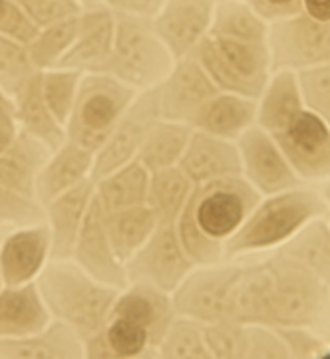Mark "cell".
<instances>
[{
  "mask_svg": "<svg viewBox=\"0 0 330 359\" xmlns=\"http://www.w3.org/2000/svg\"><path fill=\"white\" fill-rule=\"evenodd\" d=\"M263 262L272 276L275 325L310 327L319 324L330 302L329 284L279 250Z\"/></svg>",
  "mask_w": 330,
  "mask_h": 359,
  "instance_id": "52a82bcc",
  "label": "cell"
},
{
  "mask_svg": "<svg viewBox=\"0 0 330 359\" xmlns=\"http://www.w3.org/2000/svg\"><path fill=\"white\" fill-rule=\"evenodd\" d=\"M271 72H301L330 62V22L298 12L269 26Z\"/></svg>",
  "mask_w": 330,
  "mask_h": 359,
  "instance_id": "ba28073f",
  "label": "cell"
},
{
  "mask_svg": "<svg viewBox=\"0 0 330 359\" xmlns=\"http://www.w3.org/2000/svg\"><path fill=\"white\" fill-rule=\"evenodd\" d=\"M257 123V100L237 93L219 92L189 121L191 129L203 131L221 140L237 141L249 128Z\"/></svg>",
  "mask_w": 330,
  "mask_h": 359,
  "instance_id": "484cf974",
  "label": "cell"
},
{
  "mask_svg": "<svg viewBox=\"0 0 330 359\" xmlns=\"http://www.w3.org/2000/svg\"><path fill=\"white\" fill-rule=\"evenodd\" d=\"M205 344L215 359H247V325L235 320L203 324Z\"/></svg>",
  "mask_w": 330,
  "mask_h": 359,
  "instance_id": "ab89813d",
  "label": "cell"
},
{
  "mask_svg": "<svg viewBox=\"0 0 330 359\" xmlns=\"http://www.w3.org/2000/svg\"><path fill=\"white\" fill-rule=\"evenodd\" d=\"M150 171L138 159L95 179V198L106 212L140 207L147 203Z\"/></svg>",
  "mask_w": 330,
  "mask_h": 359,
  "instance_id": "f546056e",
  "label": "cell"
},
{
  "mask_svg": "<svg viewBox=\"0 0 330 359\" xmlns=\"http://www.w3.org/2000/svg\"><path fill=\"white\" fill-rule=\"evenodd\" d=\"M80 4H82L84 8H88V6H95V4H100V2H104V0H78Z\"/></svg>",
  "mask_w": 330,
  "mask_h": 359,
  "instance_id": "f5cc1de1",
  "label": "cell"
},
{
  "mask_svg": "<svg viewBox=\"0 0 330 359\" xmlns=\"http://www.w3.org/2000/svg\"><path fill=\"white\" fill-rule=\"evenodd\" d=\"M272 137L303 181L330 179V123L322 117L303 109Z\"/></svg>",
  "mask_w": 330,
  "mask_h": 359,
  "instance_id": "7c38bea8",
  "label": "cell"
},
{
  "mask_svg": "<svg viewBox=\"0 0 330 359\" xmlns=\"http://www.w3.org/2000/svg\"><path fill=\"white\" fill-rule=\"evenodd\" d=\"M4 288V280H2V276H0V290Z\"/></svg>",
  "mask_w": 330,
  "mask_h": 359,
  "instance_id": "11a10c76",
  "label": "cell"
},
{
  "mask_svg": "<svg viewBox=\"0 0 330 359\" xmlns=\"http://www.w3.org/2000/svg\"><path fill=\"white\" fill-rule=\"evenodd\" d=\"M94 151L66 140L58 149L52 151L36 181V201L44 207L52 198L70 191L92 177Z\"/></svg>",
  "mask_w": 330,
  "mask_h": 359,
  "instance_id": "603a6c76",
  "label": "cell"
},
{
  "mask_svg": "<svg viewBox=\"0 0 330 359\" xmlns=\"http://www.w3.org/2000/svg\"><path fill=\"white\" fill-rule=\"evenodd\" d=\"M16 119H14V105H0V151L4 149L16 135Z\"/></svg>",
  "mask_w": 330,
  "mask_h": 359,
  "instance_id": "681fc988",
  "label": "cell"
},
{
  "mask_svg": "<svg viewBox=\"0 0 330 359\" xmlns=\"http://www.w3.org/2000/svg\"><path fill=\"white\" fill-rule=\"evenodd\" d=\"M72 258L84 272H88L92 278L114 288H126L130 284L126 264L114 252V246L110 243L106 231V215L102 205L94 198L90 212L84 220L80 236L74 244Z\"/></svg>",
  "mask_w": 330,
  "mask_h": 359,
  "instance_id": "e0dca14e",
  "label": "cell"
},
{
  "mask_svg": "<svg viewBox=\"0 0 330 359\" xmlns=\"http://www.w3.org/2000/svg\"><path fill=\"white\" fill-rule=\"evenodd\" d=\"M116 14V38L106 74L138 90H150L165 80L173 56L155 32L152 18Z\"/></svg>",
  "mask_w": 330,
  "mask_h": 359,
  "instance_id": "277c9868",
  "label": "cell"
},
{
  "mask_svg": "<svg viewBox=\"0 0 330 359\" xmlns=\"http://www.w3.org/2000/svg\"><path fill=\"white\" fill-rule=\"evenodd\" d=\"M95 198V181L90 177L78 187L62 193L44 205L46 224L52 238V258L68 260L72 258L74 244L80 236L84 220L90 212Z\"/></svg>",
  "mask_w": 330,
  "mask_h": 359,
  "instance_id": "ffe728a7",
  "label": "cell"
},
{
  "mask_svg": "<svg viewBox=\"0 0 330 359\" xmlns=\"http://www.w3.org/2000/svg\"><path fill=\"white\" fill-rule=\"evenodd\" d=\"M78 22H80V14L38 30V34L28 42L30 58H32L38 70L58 68L60 60L66 56V52L70 50L74 40H76Z\"/></svg>",
  "mask_w": 330,
  "mask_h": 359,
  "instance_id": "d590c367",
  "label": "cell"
},
{
  "mask_svg": "<svg viewBox=\"0 0 330 359\" xmlns=\"http://www.w3.org/2000/svg\"><path fill=\"white\" fill-rule=\"evenodd\" d=\"M260 193L243 177H227L193 187L177 219V234L197 266L219 264L225 243L259 205Z\"/></svg>",
  "mask_w": 330,
  "mask_h": 359,
  "instance_id": "6da1fadb",
  "label": "cell"
},
{
  "mask_svg": "<svg viewBox=\"0 0 330 359\" xmlns=\"http://www.w3.org/2000/svg\"><path fill=\"white\" fill-rule=\"evenodd\" d=\"M305 107L330 123V62L296 72Z\"/></svg>",
  "mask_w": 330,
  "mask_h": 359,
  "instance_id": "60d3db41",
  "label": "cell"
},
{
  "mask_svg": "<svg viewBox=\"0 0 330 359\" xmlns=\"http://www.w3.org/2000/svg\"><path fill=\"white\" fill-rule=\"evenodd\" d=\"M215 6L217 0H165L152 24L173 60L193 54L209 34Z\"/></svg>",
  "mask_w": 330,
  "mask_h": 359,
  "instance_id": "9a60e30c",
  "label": "cell"
},
{
  "mask_svg": "<svg viewBox=\"0 0 330 359\" xmlns=\"http://www.w3.org/2000/svg\"><path fill=\"white\" fill-rule=\"evenodd\" d=\"M155 353L165 359H211L203 336V324L183 316H176Z\"/></svg>",
  "mask_w": 330,
  "mask_h": 359,
  "instance_id": "8d00e7d4",
  "label": "cell"
},
{
  "mask_svg": "<svg viewBox=\"0 0 330 359\" xmlns=\"http://www.w3.org/2000/svg\"><path fill=\"white\" fill-rule=\"evenodd\" d=\"M243 266H195L171 292L177 316L211 324L227 316V300Z\"/></svg>",
  "mask_w": 330,
  "mask_h": 359,
  "instance_id": "8fae6325",
  "label": "cell"
},
{
  "mask_svg": "<svg viewBox=\"0 0 330 359\" xmlns=\"http://www.w3.org/2000/svg\"><path fill=\"white\" fill-rule=\"evenodd\" d=\"M303 12L320 22H330V0H303Z\"/></svg>",
  "mask_w": 330,
  "mask_h": 359,
  "instance_id": "f907efd6",
  "label": "cell"
},
{
  "mask_svg": "<svg viewBox=\"0 0 330 359\" xmlns=\"http://www.w3.org/2000/svg\"><path fill=\"white\" fill-rule=\"evenodd\" d=\"M209 36L267 44L269 24L243 0H217Z\"/></svg>",
  "mask_w": 330,
  "mask_h": 359,
  "instance_id": "d6a6232c",
  "label": "cell"
},
{
  "mask_svg": "<svg viewBox=\"0 0 330 359\" xmlns=\"http://www.w3.org/2000/svg\"><path fill=\"white\" fill-rule=\"evenodd\" d=\"M36 286L50 316L72 327L82 344L106 327L119 294V288L98 282L76 262L66 260L48 262L36 280Z\"/></svg>",
  "mask_w": 330,
  "mask_h": 359,
  "instance_id": "7a4b0ae2",
  "label": "cell"
},
{
  "mask_svg": "<svg viewBox=\"0 0 330 359\" xmlns=\"http://www.w3.org/2000/svg\"><path fill=\"white\" fill-rule=\"evenodd\" d=\"M0 105H14V104H12L11 97L2 93V90H0Z\"/></svg>",
  "mask_w": 330,
  "mask_h": 359,
  "instance_id": "db71d44e",
  "label": "cell"
},
{
  "mask_svg": "<svg viewBox=\"0 0 330 359\" xmlns=\"http://www.w3.org/2000/svg\"><path fill=\"white\" fill-rule=\"evenodd\" d=\"M14 119L22 131L44 141L50 149H58L66 141V129L50 111L44 93H42V70L36 72L22 90L12 97Z\"/></svg>",
  "mask_w": 330,
  "mask_h": 359,
  "instance_id": "83f0119b",
  "label": "cell"
},
{
  "mask_svg": "<svg viewBox=\"0 0 330 359\" xmlns=\"http://www.w3.org/2000/svg\"><path fill=\"white\" fill-rule=\"evenodd\" d=\"M193 183L179 167L155 171L150 175L147 207L152 209L159 224H177L183 207L187 205Z\"/></svg>",
  "mask_w": 330,
  "mask_h": 359,
  "instance_id": "e575fe53",
  "label": "cell"
},
{
  "mask_svg": "<svg viewBox=\"0 0 330 359\" xmlns=\"http://www.w3.org/2000/svg\"><path fill=\"white\" fill-rule=\"evenodd\" d=\"M82 72L68 70V68H52L42 70V93L50 111L66 129L72 109L76 104V95L80 90Z\"/></svg>",
  "mask_w": 330,
  "mask_h": 359,
  "instance_id": "f35d334b",
  "label": "cell"
},
{
  "mask_svg": "<svg viewBox=\"0 0 330 359\" xmlns=\"http://www.w3.org/2000/svg\"><path fill=\"white\" fill-rule=\"evenodd\" d=\"M251 8L265 20H281L303 12V0H253Z\"/></svg>",
  "mask_w": 330,
  "mask_h": 359,
  "instance_id": "7dc6e473",
  "label": "cell"
},
{
  "mask_svg": "<svg viewBox=\"0 0 330 359\" xmlns=\"http://www.w3.org/2000/svg\"><path fill=\"white\" fill-rule=\"evenodd\" d=\"M275 250L296 260L330 286V220L326 217L312 219Z\"/></svg>",
  "mask_w": 330,
  "mask_h": 359,
  "instance_id": "1f68e13d",
  "label": "cell"
},
{
  "mask_svg": "<svg viewBox=\"0 0 330 359\" xmlns=\"http://www.w3.org/2000/svg\"><path fill=\"white\" fill-rule=\"evenodd\" d=\"M116 38V14L100 2L84 8L78 22L76 40L60 60L58 68L78 70L82 74H106Z\"/></svg>",
  "mask_w": 330,
  "mask_h": 359,
  "instance_id": "2e32d148",
  "label": "cell"
},
{
  "mask_svg": "<svg viewBox=\"0 0 330 359\" xmlns=\"http://www.w3.org/2000/svg\"><path fill=\"white\" fill-rule=\"evenodd\" d=\"M104 4H107L114 12L154 18L155 14L161 11L165 0H104Z\"/></svg>",
  "mask_w": 330,
  "mask_h": 359,
  "instance_id": "c3c4849f",
  "label": "cell"
},
{
  "mask_svg": "<svg viewBox=\"0 0 330 359\" xmlns=\"http://www.w3.org/2000/svg\"><path fill=\"white\" fill-rule=\"evenodd\" d=\"M237 147L243 163V179L260 195H275L303 183L275 137L259 126L249 128L237 140Z\"/></svg>",
  "mask_w": 330,
  "mask_h": 359,
  "instance_id": "4fadbf2b",
  "label": "cell"
},
{
  "mask_svg": "<svg viewBox=\"0 0 330 359\" xmlns=\"http://www.w3.org/2000/svg\"><path fill=\"white\" fill-rule=\"evenodd\" d=\"M40 72L30 58L28 44L0 34V90L4 95L14 97L26 81Z\"/></svg>",
  "mask_w": 330,
  "mask_h": 359,
  "instance_id": "74e56055",
  "label": "cell"
},
{
  "mask_svg": "<svg viewBox=\"0 0 330 359\" xmlns=\"http://www.w3.org/2000/svg\"><path fill=\"white\" fill-rule=\"evenodd\" d=\"M0 222L14 226H30L46 222V212L36 198L24 197L12 191L11 187L0 183Z\"/></svg>",
  "mask_w": 330,
  "mask_h": 359,
  "instance_id": "b9f144b4",
  "label": "cell"
},
{
  "mask_svg": "<svg viewBox=\"0 0 330 359\" xmlns=\"http://www.w3.org/2000/svg\"><path fill=\"white\" fill-rule=\"evenodd\" d=\"M52 155L44 141L26 131H16L14 140L0 151V183L24 197L36 198V181Z\"/></svg>",
  "mask_w": 330,
  "mask_h": 359,
  "instance_id": "cb8c5ba5",
  "label": "cell"
},
{
  "mask_svg": "<svg viewBox=\"0 0 330 359\" xmlns=\"http://www.w3.org/2000/svg\"><path fill=\"white\" fill-rule=\"evenodd\" d=\"M275 330L283 337L291 359L322 358V353L329 348L324 339L310 334L305 325H275Z\"/></svg>",
  "mask_w": 330,
  "mask_h": 359,
  "instance_id": "f6af8a7d",
  "label": "cell"
},
{
  "mask_svg": "<svg viewBox=\"0 0 330 359\" xmlns=\"http://www.w3.org/2000/svg\"><path fill=\"white\" fill-rule=\"evenodd\" d=\"M52 258V238L46 222L18 226L0 243V276L6 286L36 282Z\"/></svg>",
  "mask_w": 330,
  "mask_h": 359,
  "instance_id": "ac0fdd59",
  "label": "cell"
},
{
  "mask_svg": "<svg viewBox=\"0 0 330 359\" xmlns=\"http://www.w3.org/2000/svg\"><path fill=\"white\" fill-rule=\"evenodd\" d=\"M322 197H324V201H326V205H329L330 209V179L329 183L324 185V189H322Z\"/></svg>",
  "mask_w": 330,
  "mask_h": 359,
  "instance_id": "816d5d0a",
  "label": "cell"
},
{
  "mask_svg": "<svg viewBox=\"0 0 330 359\" xmlns=\"http://www.w3.org/2000/svg\"><path fill=\"white\" fill-rule=\"evenodd\" d=\"M159 109V90L157 86L143 90L126 109L116 129L107 137L106 143L95 151L92 179H100L104 175L116 171L118 167L133 161L150 137L152 129L161 121Z\"/></svg>",
  "mask_w": 330,
  "mask_h": 359,
  "instance_id": "9c48e42d",
  "label": "cell"
},
{
  "mask_svg": "<svg viewBox=\"0 0 330 359\" xmlns=\"http://www.w3.org/2000/svg\"><path fill=\"white\" fill-rule=\"evenodd\" d=\"M82 339L62 322L18 337H0V359H82Z\"/></svg>",
  "mask_w": 330,
  "mask_h": 359,
  "instance_id": "d4e9b609",
  "label": "cell"
},
{
  "mask_svg": "<svg viewBox=\"0 0 330 359\" xmlns=\"http://www.w3.org/2000/svg\"><path fill=\"white\" fill-rule=\"evenodd\" d=\"M136 95L133 88L110 74H84L66 123V140L95 153L112 135Z\"/></svg>",
  "mask_w": 330,
  "mask_h": 359,
  "instance_id": "8992f818",
  "label": "cell"
},
{
  "mask_svg": "<svg viewBox=\"0 0 330 359\" xmlns=\"http://www.w3.org/2000/svg\"><path fill=\"white\" fill-rule=\"evenodd\" d=\"M330 217L322 193L295 187L260 198L243 226L225 243V256L235 258L283 246L312 219Z\"/></svg>",
  "mask_w": 330,
  "mask_h": 359,
  "instance_id": "3957f363",
  "label": "cell"
},
{
  "mask_svg": "<svg viewBox=\"0 0 330 359\" xmlns=\"http://www.w3.org/2000/svg\"><path fill=\"white\" fill-rule=\"evenodd\" d=\"M177 167L187 175L195 187L227 177H243V163L237 141L221 140L195 129Z\"/></svg>",
  "mask_w": 330,
  "mask_h": 359,
  "instance_id": "d6986e66",
  "label": "cell"
},
{
  "mask_svg": "<svg viewBox=\"0 0 330 359\" xmlns=\"http://www.w3.org/2000/svg\"><path fill=\"white\" fill-rule=\"evenodd\" d=\"M245 325H275V288L265 262L243 266L227 300V316Z\"/></svg>",
  "mask_w": 330,
  "mask_h": 359,
  "instance_id": "7402d4cb",
  "label": "cell"
},
{
  "mask_svg": "<svg viewBox=\"0 0 330 359\" xmlns=\"http://www.w3.org/2000/svg\"><path fill=\"white\" fill-rule=\"evenodd\" d=\"M42 294L36 282L0 290V337H18L34 334L50 324Z\"/></svg>",
  "mask_w": 330,
  "mask_h": 359,
  "instance_id": "4316f807",
  "label": "cell"
},
{
  "mask_svg": "<svg viewBox=\"0 0 330 359\" xmlns=\"http://www.w3.org/2000/svg\"><path fill=\"white\" fill-rule=\"evenodd\" d=\"M106 231L114 252L126 264L157 229V219L147 205L106 212Z\"/></svg>",
  "mask_w": 330,
  "mask_h": 359,
  "instance_id": "4dcf8cb0",
  "label": "cell"
},
{
  "mask_svg": "<svg viewBox=\"0 0 330 359\" xmlns=\"http://www.w3.org/2000/svg\"><path fill=\"white\" fill-rule=\"evenodd\" d=\"M247 359H291L272 325H247Z\"/></svg>",
  "mask_w": 330,
  "mask_h": 359,
  "instance_id": "ee69618b",
  "label": "cell"
},
{
  "mask_svg": "<svg viewBox=\"0 0 330 359\" xmlns=\"http://www.w3.org/2000/svg\"><path fill=\"white\" fill-rule=\"evenodd\" d=\"M191 133L193 129L187 123L161 119L152 129L150 137L145 140L136 159L142 163L150 173L177 167L191 140Z\"/></svg>",
  "mask_w": 330,
  "mask_h": 359,
  "instance_id": "836d02e7",
  "label": "cell"
},
{
  "mask_svg": "<svg viewBox=\"0 0 330 359\" xmlns=\"http://www.w3.org/2000/svg\"><path fill=\"white\" fill-rule=\"evenodd\" d=\"M193 56L207 72L219 92L259 100L271 78L269 42H239L205 36Z\"/></svg>",
  "mask_w": 330,
  "mask_h": 359,
  "instance_id": "5b68a950",
  "label": "cell"
},
{
  "mask_svg": "<svg viewBox=\"0 0 330 359\" xmlns=\"http://www.w3.org/2000/svg\"><path fill=\"white\" fill-rule=\"evenodd\" d=\"M157 90L161 117L167 121L187 126L201 107L215 93H219L217 86L207 76V72L201 68L193 54L176 60L165 80L157 83Z\"/></svg>",
  "mask_w": 330,
  "mask_h": 359,
  "instance_id": "5bb4252c",
  "label": "cell"
},
{
  "mask_svg": "<svg viewBox=\"0 0 330 359\" xmlns=\"http://www.w3.org/2000/svg\"><path fill=\"white\" fill-rule=\"evenodd\" d=\"M243 2H247L249 6H251V4H253V0H243Z\"/></svg>",
  "mask_w": 330,
  "mask_h": 359,
  "instance_id": "9f6ffc18",
  "label": "cell"
},
{
  "mask_svg": "<svg viewBox=\"0 0 330 359\" xmlns=\"http://www.w3.org/2000/svg\"><path fill=\"white\" fill-rule=\"evenodd\" d=\"M110 316H119V318L131 320L133 324L142 325L152 336L155 351H157L159 341L164 339L165 332L169 330L177 313L173 310L171 294L145 282H130L126 288L119 290Z\"/></svg>",
  "mask_w": 330,
  "mask_h": 359,
  "instance_id": "44dd1931",
  "label": "cell"
},
{
  "mask_svg": "<svg viewBox=\"0 0 330 359\" xmlns=\"http://www.w3.org/2000/svg\"><path fill=\"white\" fill-rule=\"evenodd\" d=\"M195 266L176 224H157L150 241L126 262V272L130 282H145L171 294Z\"/></svg>",
  "mask_w": 330,
  "mask_h": 359,
  "instance_id": "30bf717a",
  "label": "cell"
},
{
  "mask_svg": "<svg viewBox=\"0 0 330 359\" xmlns=\"http://www.w3.org/2000/svg\"><path fill=\"white\" fill-rule=\"evenodd\" d=\"M257 102V126L271 135L279 133L307 109L298 90L296 72L291 70L275 72Z\"/></svg>",
  "mask_w": 330,
  "mask_h": 359,
  "instance_id": "f1b7e54d",
  "label": "cell"
},
{
  "mask_svg": "<svg viewBox=\"0 0 330 359\" xmlns=\"http://www.w3.org/2000/svg\"><path fill=\"white\" fill-rule=\"evenodd\" d=\"M18 2L38 28L78 16L84 11L78 0H18Z\"/></svg>",
  "mask_w": 330,
  "mask_h": 359,
  "instance_id": "7bdbcfd3",
  "label": "cell"
},
{
  "mask_svg": "<svg viewBox=\"0 0 330 359\" xmlns=\"http://www.w3.org/2000/svg\"><path fill=\"white\" fill-rule=\"evenodd\" d=\"M38 30L40 28L28 18L18 0H0V34L28 44Z\"/></svg>",
  "mask_w": 330,
  "mask_h": 359,
  "instance_id": "bcb514c9",
  "label": "cell"
}]
</instances>
